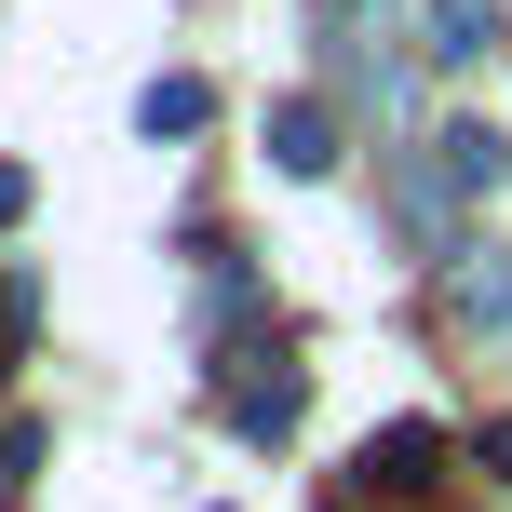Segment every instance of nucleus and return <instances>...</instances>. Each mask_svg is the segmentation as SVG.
<instances>
[{
	"label": "nucleus",
	"instance_id": "1",
	"mask_svg": "<svg viewBox=\"0 0 512 512\" xmlns=\"http://www.w3.org/2000/svg\"><path fill=\"white\" fill-rule=\"evenodd\" d=\"M297 418H310V364L270 351V337H256V351H230V432H243V445H283Z\"/></svg>",
	"mask_w": 512,
	"mask_h": 512
},
{
	"label": "nucleus",
	"instance_id": "2",
	"mask_svg": "<svg viewBox=\"0 0 512 512\" xmlns=\"http://www.w3.org/2000/svg\"><path fill=\"white\" fill-rule=\"evenodd\" d=\"M445 459H459V445H445L432 418H391V432H364L351 486H364V499H432V486H445Z\"/></svg>",
	"mask_w": 512,
	"mask_h": 512
},
{
	"label": "nucleus",
	"instance_id": "3",
	"mask_svg": "<svg viewBox=\"0 0 512 512\" xmlns=\"http://www.w3.org/2000/svg\"><path fill=\"white\" fill-rule=\"evenodd\" d=\"M499 176H512V135H499V122H445V135H432V189H445V216L486 203Z\"/></svg>",
	"mask_w": 512,
	"mask_h": 512
},
{
	"label": "nucleus",
	"instance_id": "4",
	"mask_svg": "<svg viewBox=\"0 0 512 512\" xmlns=\"http://www.w3.org/2000/svg\"><path fill=\"white\" fill-rule=\"evenodd\" d=\"M445 310H459L472 337H512V256H472L459 243V256H445Z\"/></svg>",
	"mask_w": 512,
	"mask_h": 512
},
{
	"label": "nucleus",
	"instance_id": "5",
	"mask_svg": "<svg viewBox=\"0 0 512 512\" xmlns=\"http://www.w3.org/2000/svg\"><path fill=\"white\" fill-rule=\"evenodd\" d=\"M270 162H283V176H337V108L324 95H283L270 108Z\"/></svg>",
	"mask_w": 512,
	"mask_h": 512
},
{
	"label": "nucleus",
	"instance_id": "6",
	"mask_svg": "<svg viewBox=\"0 0 512 512\" xmlns=\"http://www.w3.org/2000/svg\"><path fill=\"white\" fill-rule=\"evenodd\" d=\"M203 122H216V95H203L189 68H162L149 95H135V135H149V149H176V135H203Z\"/></svg>",
	"mask_w": 512,
	"mask_h": 512
},
{
	"label": "nucleus",
	"instance_id": "7",
	"mask_svg": "<svg viewBox=\"0 0 512 512\" xmlns=\"http://www.w3.org/2000/svg\"><path fill=\"white\" fill-rule=\"evenodd\" d=\"M418 27H432V41H418L432 68H472V54H499V0H432Z\"/></svg>",
	"mask_w": 512,
	"mask_h": 512
},
{
	"label": "nucleus",
	"instance_id": "8",
	"mask_svg": "<svg viewBox=\"0 0 512 512\" xmlns=\"http://www.w3.org/2000/svg\"><path fill=\"white\" fill-rule=\"evenodd\" d=\"M27 324H41V283H27V270H0V378H14V351H27Z\"/></svg>",
	"mask_w": 512,
	"mask_h": 512
},
{
	"label": "nucleus",
	"instance_id": "9",
	"mask_svg": "<svg viewBox=\"0 0 512 512\" xmlns=\"http://www.w3.org/2000/svg\"><path fill=\"white\" fill-rule=\"evenodd\" d=\"M41 459H54V432H41V418H0V486H27Z\"/></svg>",
	"mask_w": 512,
	"mask_h": 512
},
{
	"label": "nucleus",
	"instance_id": "10",
	"mask_svg": "<svg viewBox=\"0 0 512 512\" xmlns=\"http://www.w3.org/2000/svg\"><path fill=\"white\" fill-rule=\"evenodd\" d=\"M472 472H486V486H512V418H486V432H472Z\"/></svg>",
	"mask_w": 512,
	"mask_h": 512
},
{
	"label": "nucleus",
	"instance_id": "11",
	"mask_svg": "<svg viewBox=\"0 0 512 512\" xmlns=\"http://www.w3.org/2000/svg\"><path fill=\"white\" fill-rule=\"evenodd\" d=\"M14 216H27V162H0V230H14Z\"/></svg>",
	"mask_w": 512,
	"mask_h": 512
}]
</instances>
